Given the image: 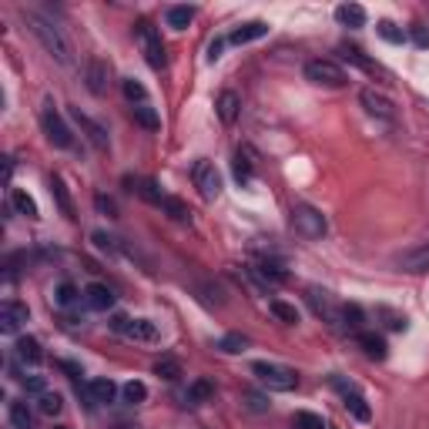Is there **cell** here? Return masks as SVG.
<instances>
[{
	"label": "cell",
	"mask_w": 429,
	"mask_h": 429,
	"mask_svg": "<svg viewBox=\"0 0 429 429\" xmlns=\"http://www.w3.org/2000/svg\"><path fill=\"white\" fill-rule=\"evenodd\" d=\"M24 20L31 24V31H34V37L44 44V51L51 54L57 64H64V68H70L74 64V57H70V44L68 37L57 31V24L54 20H47L44 14H37V10H24Z\"/></svg>",
	"instance_id": "obj_1"
},
{
	"label": "cell",
	"mask_w": 429,
	"mask_h": 429,
	"mask_svg": "<svg viewBox=\"0 0 429 429\" xmlns=\"http://www.w3.org/2000/svg\"><path fill=\"white\" fill-rule=\"evenodd\" d=\"M252 372H255L258 382H262L265 389H272V393H292L295 386H299L295 369L278 366V362H252Z\"/></svg>",
	"instance_id": "obj_2"
},
{
	"label": "cell",
	"mask_w": 429,
	"mask_h": 429,
	"mask_svg": "<svg viewBox=\"0 0 429 429\" xmlns=\"http://www.w3.org/2000/svg\"><path fill=\"white\" fill-rule=\"evenodd\" d=\"M292 228H295V235H302V239H322L329 232V222H326V215L319 211V208H312V205H295L292 208Z\"/></svg>",
	"instance_id": "obj_3"
},
{
	"label": "cell",
	"mask_w": 429,
	"mask_h": 429,
	"mask_svg": "<svg viewBox=\"0 0 429 429\" xmlns=\"http://www.w3.org/2000/svg\"><path fill=\"white\" fill-rule=\"evenodd\" d=\"M329 382H332L336 393L343 396V406L352 412L359 423H369V419H372V409H369V402H366V396H362V389L356 382H349V379H343V376H329Z\"/></svg>",
	"instance_id": "obj_4"
},
{
	"label": "cell",
	"mask_w": 429,
	"mask_h": 429,
	"mask_svg": "<svg viewBox=\"0 0 429 429\" xmlns=\"http://www.w3.org/2000/svg\"><path fill=\"white\" fill-rule=\"evenodd\" d=\"M107 326H111V332H118V336L131 339V343H158V339H161L158 326H155V322H148V319H128V315H114Z\"/></svg>",
	"instance_id": "obj_5"
},
{
	"label": "cell",
	"mask_w": 429,
	"mask_h": 429,
	"mask_svg": "<svg viewBox=\"0 0 429 429\" xmlns=\"http://www.w3.org/2000/svg\"><path fill=\"white\" fill-rule=\"evenodd\" d=\"M135 37L137 44H141V51H144V57H148V64L155 70L165 68V44H161V34H158V27L151 24V20H137L135 24Z\"/></svg>",
	"instance_id": "obj_6"
},
{
	"label": "cell",
	"mask_w": 429,
	"mask_h": 429,
	"mask_svg": "<svg viewBox=\"0 0 429 429\" xmlns=\"http://www.w3.org/2000/svg\"><path fill=\"white\" fill-rule=\"evenodd\" d=\"M306 81L315 87H343L349 81V74H345L336 61H329V57H315L306 64Z\"/></svg>",
	"instance_id": "obj_7"
},
{
	"label": "cell",
	"mask_w": 429,
	"mask_h": 429,
	"mask_svg": "<svg viewBox=\"0 0 429 429\" xmlns=\"http://www.w3.org/2000/svg\"><path fill=\"white\" fill-rule=\"evenodd\" d=\"M191 181H195V188L202 191V198H208V202L222 195V174H218V168H215L208 158H198V161H195Z\"/></svg>",
	"instance_id": "obj_8"
},
{
	"label": "cell",
	"mask_w": 429,
	"mask_h": 429,
	"mask_svg": "<svg viewBox=\"0 0 429 429\" xmlns=\"http://www.w3.org/2000/svg\"><path fill=\"white\" fill-rule=\"evenodd\" d=\"M40 124H44V135H47V141H51L54 148H70V144H74V137H70V128L64 124V118L54 111L51 104L44 107V114H40Z\"/></svg>",
	"instance_id": "obj_9"
},
{
	"label": "cell",
	"mask_w": 429,
	"mask_h": 429,
	"mask_svg": "<svg viewBox=\"0 0 429 429\" xmlns=\"http://www.w3.org/2000/svg\"><path fill=\"white\" fill-rule=\"evenodd\" d=\"M396 265H399L402 272H409V275L429 272V239L419 241V245H412V248H406L402 255L396 258Z\"/></svg>",
	"instance_id": "obj_10"
},
{
	"label": "cell",
	"mask_w": 429,
	"mask_h": 429,
	"mask_svg": "<svg viewBox=\"0 0 429 429\" xmlns=\"http://www.w3.org/2000/svg\"><path fill=\"white\" fill-rule=\"evenodd\" d=\"M359 101H362V107H366L372 118H379V121H393L396 118L393 101H389L382 91H376V87H366V91L359 94Z\"/></svg>",
	"instance_id": "obj_11"
},
{
	"label": "cell",
	"mask_w": 429,
	"mask_h": 429,
	"mask_svg": "<svg viewBox=\"0 0 429 429\" xmlns=\"http://www.w3.org/2000/svg\"><path fill=\"white\" fill-rule=\"evenodd\" d=\"M24 322H27V306L7 299V302L0 306V332H3V336H14V332H20Z\"/></svg>",
	"instance_id": "obj_12"
},
{
	"label": "cell",
	"mask_w": 429,
	"mask_h": 429,
	"mask_svg": "<svg viewBox=\"0 0 429 429\" xmlns=\"http://www.w3.org/2000/svg\"><path fill=\"white\" fill-rule=\"evenodd\" d=\"M309 306L315 309V315H319L322 322H329L332 329H339V312H343V306H336V302L329 299V292L309 289Z\"/></svg>",
	"instance_id": "obj_13"
},
{
	"label": "cell",
	"mask_w": 429,
	"mask_h": 429,
	"mask_svg": "<svg viewBox=\"0 0 429 429\" xmlns=\"http://www.w3.org/2000/svg\"><path fill=\"white\" fill-rule=\"evenodd\" d=\"M84 306L94 312H107L114 306V292H111L107 285H101V282H91L84 289Z\"/></svg>",
	"instance_id": "obj_14"
},
{
	"label": "cell",
	"mask_w": 429,
	"mask_h": 429,
	"mask_svg": "<svg viewBox=\"0 0 429 429\" xmlns=\"http://www.w3.org/2000/svg\"><path fill=\"white\" fill-rule=\"evenodd\" d=\"M269 34V24L265 20H248V24H241L235 27L232 34H228V44H252V40H262V37Z\"/></svg>",
	"instance_id": "obj_15"
},
{
	"label": "cell",
	"mask_w": 429,
	"mask_h": 429,
	"mask_svg": "<svg viewBox=\"0 0 429 429\" xmlns=\"http://www.w3.org/2000/svg\"><path fill=\"white\" fill-rule=\"evenodd\" d=\"M356 343H359V349L369 356V359H376V362H382L386 356H389V345H386V339H382V336H376V332H366V329H362L359 336H356Z\"/></svg>",
	"instance_id": "obj_16"
},
{
	"label": "cell",
	"mask_w": 429,
	"mask_h": 429,
	"mask_svg": "<svg viewBox=\"0 0 429 429\" xmlns=\"http://www.w3.org/2000/svg\"><path fill=\"white\" fill-rule=\"evenodd\" d=\"M215 107H218L222 124H235L239 114H241V98L235 94V91H222V94H218V101H215Z\"/></svg>",
	"instance_id": "obj_17"
},
{
	"label": "cell",
	"mask_w": 429,
	"mask_h": 429,
	"mask_svg": "<svg viewBox=\"0 0 429 429\" xmlns=\"http://www.w3.org/2000/svg\"><path fill=\"white\" fill-rule=\"evenodd\" d=\"M70 114H74V121L81 124V131H84V135L91 137V144H94V148H107V131H104L98 121H91L87 114H81V107H74Z\"/></svg>",
	"instance_id": "obj_18"
},
{
	"label": "cell",
	"mask_w": 429,
	"mask_h": 429,
	"mask_svg": "<svg viewBox=\"0 0 429 429\" xmlns=\"http://www.w3.org/2000/svg\"><path fill=\"white\" fill-rule=\"evenodd\" d=\"M107 64H104L101 57H94V61H87V87L94 91V94H104L107 91Z\"/></svg>",
	"instance_id": "obj_19"
},
{
	"label": "cell",
	"mask_w": 429,
	"mask_h": 429,
	"mask_svg": "<svg viewBox=\"0 0 429 429\" xmlns=\"http://www.w3.org/2000/svg\"><path fill=\"white\" fill-rule=\"evenodd\" d=\"M17 359L27 362V366H40L44 362V349H40V343L34 336H20L17 339Z\"/></svg>",
	"instance_id": "obj_20"
},
{
	"label": "cell",
	"mask_w": 429,
	"mask_h": 429,
	"mask_svg": "<svg viewBox=\"0 0 429 429\" xmlns=\"http://www.w3.org/2000/svg\"><path fill=\"white\" fill-rule=\"evenodd\" d=\"M87 393H91V399H94V402L107 406V402H114V396H118V386H114L111 379H91V382H87Z\"/></svg>",
	"instance_id": "obj_21"
},
{
	"label": "cell",
	"mask_w": 429,
	"mask_h": 429,
	"mask_svg": "<svg viewBox=\"0 0 429 429\" xmlns=\"http://www.w3.org/2000/svg\"><path fill=\"white\" fill-rule=\"evenodd\" d=\"M362 322H366V312L359 306H343V312H339V332H356L359 336Z\"/></svg>",
	"instance_id": "obj_22"
},
{
	"label": "cell",
	"mask_w": 429,
	"mask_h": 429,
	"mask_svg": "<svg viewBox=\"0 0 429 429\" xmlns=\"http://www.w3.org/2000/svg\"><path fill=\"white\" fill-rule=\"evenodd\" d=\"M343 54H345V61L359 64V68L366 70V74H372V77H382V81H389V74H386V70L379 68L376 61H369V57H366V54H362L359 47H343Z\"/></svg>",
	"instance_id": "obj_23"
},
{
	"label": "cell",
	"mask_w": 429,
	"mask_h": 429,
	"mask_svg": "<svg viewBox=\"0 0 429 429\" xmlns=\"http://www.w3.org/2000/svg\"><path fill=\"white\" fill-rule=\"evenodd\" d=\"M336 20L343 27H366V10L359 3H343V7H336Z\"/></svg>",
	"instance_id": "obj_24"
},
{
	"label": "cell",
	"mask_w": 429,
	"mask_h": 429,
	"mask_svg": "<svg viewBox=\"0 0 429 429\" xmlns=\"http://www.w3.org/2000/svg\"><path fill=\"white\" fill-rule=\"evenodd\" d=\"M158 208H161V211H165L168 218H174V222H191V208L185 205L181 198H172V195H165Z\"/></svg>",
	"instance_id": "obj_25"
},
{
	"label": "cell",
	"mask_w": 429,
	"mask_h": 429,
	"mask_svg": "<svg viewBox=\"0 0 429 429\" xmlns=\"http://www.w3.org/2000/svg\"><path fill=\"white\" fill-rule=\"evenodd\" d=\"M10 205H14V211L24 215V218H40V215H37V202L27 195V191H20V188L10 191Z\"/></svg>",
	"instance_id": "obj_26"
},
{
	"label": "cell",
	"mask_w": 429,
	"mask_h": 429,
	"mask_svg": "<svg viewBox=\"0 0 429 429\" xmlns=\"http://www.w3.org/2000/svg\"><path fill=\"white\" fill-rule=\"evenodd\" d=\"M128 185H135L131 191H137V195H141L144 202H151V205H161V198H165V195H161V188H158L151 178H135V181L128 178Z\"/></svg>",
	"instance_id": "obj_27"
},
{
	"label": "cell",
	"mask_w": 429,
	"mask_h": 429,
	"mask_svg": "<svg viewBox=\"0 0 429 429\" xmlns=\"http://www.w3.org/2000/svg\"><path fill=\"white\" fill-rule=\"evenodd\" d=\"M7 416H10L14 429H34V412H31V406H27V402H10Z\"/></svg>",
	"instance_id": "obj_28"
},
{
	"label": "cell",
	"mask_w": 429,
	"mask_h": 429,
	"mask_svg": "<svg viewBox=\"0 0 429 429\" xmlns=\"http://www.w3.org/2000/svg\"><path fill=\"white\" fill-rule=\"evenodd\" d=\"M168 27H174V31H185L191 20H195V7H185V3H178V7H168Z\"/></svg>",
	"instance_id": "obj_29"
},
{
	"label": "cell",
	"mask_w": 429,
	"mask_h": 429,
	"mask_svg": "<svg viewBox=\"0 0 429 429\" xmlns=\"http://www.w3.org/2000/svg\"><path fill=\"white\" fill-rule=\"evenodd\" d=\"M131 114H135V121L141 124V128H148V131H158V128H161L158 111L155 107H148V104H135V107H131Z\"/></svg>",
	"instance_id": "obj_30"
},
{
	"label": "cell",
	"mask_w": 429,
	"mask_h": 429,
	"mask_svg": "<svg viewBox=\"0 0 429 429\" xmlns=\"http://www.w3.org/2000/svg\"><path fill=\"white\" fill-rule=\"evenodd\" d=\"M155 376L168 379V382H178V379H181V362L174 359V356H161V359L155 362Z\"/></svg>",
	"instance_id": "obj_31"
},
{
	"label": "cell",
	"mask_w": 429,
	"mask_h": 429,
	"mask_svg": "<svg viewBox=\"0 0 429 429\" xmlns=\"http://www.w3.org/2000/svg\"><path fill=\"white\" fill-rule=\"evenodd\" d=\"M269 312H272L275 319H282L285 326H295V322H299V309L289 306V302H282V299H272V302H269Z\"/></svg>",
	"instance_id": "obj_32"
},
{
	"label": "cell",
	"mask_w": 429,
	"mask_h": 429,
	"mask_svg": "<svg viewBox=\"0 0 429 429\" xmlns=\"http://www.w3.org/2000/svg\"><path fill=\"white\" fill-rule=\"evenodd\" d=\"M121 91H124V98L131 104H148V91H144V84L135 81V77H124V81H121Z\"/></svg>",
	"instance_id": "obj_33"
},
{
	"label": "cell",
	"mask_w": 429,
	"mask_h": 429,
	"mask_svg": "<svg viewBox=\"0 0 429 429\" xmlns=\"http://www.w3.org/2000/svg\"><path fill=\"white\" fill-rule=\"evenodd\" d=\"M77 299H84V292H81L74 282H61V285L54 289V302H57V306H70V302H77Z\"/></svg>",
	"instance_id": "obj_34"
},
{
	"label": "cell",
	"mask_w": 429,
	"mask_h": 429,
	"mask_svg": "<svg viewBox=\"0 0 429 429\" xmlns=\"http://www.w3.org/2000/svg\"><path fill=\"white\" fill-rule=\"evenodd\" d=\"M51 195L57 198V205H61V211L68 215V218H74V205H70V198H68V188H64V181L54 174L51 178Z\"/></svg>",
	"instance_id": "obj_35"
},
{
	"label": "cell",
	"mask_w": 429,
	"mask_h": 429,
	"mask_svg": "<svg viewBox=\"0 0 429 429\" xmlns=\"http://www.w3.org/2000/svg\"><path fill=\"white\" fill-rule=\"evenodd\" d=\"M245 345H248V339H245L241 332H228V336H222V339H218V349H222V352H228V356H239V352H245Z\"/></svg>",
	"instance_id": "obj_36"
},
{
	"label": "cell",
	"mask_w": 429,
	"mask_h": 429,
	"mask_svg": "<svg viewBox=\"0 0 429 429\" xmlns=\"http://www.w3.org/2000/svg\"><path fill=\"white\" fill-rule=\"evenodd\" d=\"M376 34L386 40V44H402L406 40V31H399L393 20H379L376 24Z\"/></svg>",
	"instance_id": "obj_37"
},
{
	"label": "cell",
	"mask_w": 429,
	"mask_h": 429,
	"mask_svg": "<svg viewBox=\"0 0 429 429\" xmlns=\"http://www.w3.org/2000/svg\"><path fill=\"white\" fill-rule=\"evenodd\" d=\"M121 396H124V402L137 406V402H144V399H148V386H144V382H137V379H131V382L121 389Z\"/></svg>",
	"instance_id": "obj_38"
},
{
	"label": "cell",
	"mask_w": 429,
	"mask_h": 429,
	"mask_svg": "<svg viewBox=\"0 0 429 429\" xmlns=\"http://www.w3.org/2000/svg\"><path fill=\"white\" fill-rule=\"evenodd\" d=\"M376 315L382 319V322H386V329H393V332H402V329H406V315H399V312L386 309V306H379Z\"/></svg>",
	"instance_id": "obj_39"
},
{
	"label": "cell",
	"mask_w": 429,
	"mask_h": 429,
	"mask_svg": "<svg viewBox=\"0 0 429 429\" xmlns=\"http://www.w3.org/2000/svg\"><path fill=\"white\" fill-rule=\"evenodd\" d=\"M37 406H40V412H44V416H57V412L64 409V399H61L57 393H44Z\"/></svg>",
	"instance_id": "obj_40"
},
{
	"label": "cell",
	"mask_w": 429,
	"mask_h": 429,
	"mask_svg": "<svg viewBox=\"0 0 429 429\" xmlns=\"http://www.w3.org/2000/svg\"><path fill=\"white\" fill-rule=\"evenodd\" d=\"M295 429H326L322 423V416H315V412H295Z\"/></svg>",
	"instance_id": "obj_41"
},
{
	"label": "cell",
	"mask_w": 429,
	"mask_h": 429,
	"mask_svg": "<svg viewBox=\"0 0 429 429\" xmlns=\"http://www.w3.org/2000/svg\"><path fill=\"white\" fill-rule=\"evenodd\" d=\"M211 393H215V389H211L208 382H195V386L188 389V396H185V399H188V406H198V402H205V399H208Z\"/></svg>",
	"instance_id": "obj_42"
},
{
	"label": "cell",
	"mask_w": 429,
	"mask_h": 429,
	"mask_svg": "<svg viewBox=\"0 0 429 429\" xmlns=\"http://www.w3.org/2000/svg\"><path fill=\"white\" fill-rule=\"evenodd\" d=\"M235 178H239L241 185H248L252 181V161H248V155H235Z\"/></svg>",
	"instance_id": "obj_43"
},
{
	"label": "cell",
	"mask_w": 429,
	"mask_h": 429,
	"mask_svg": "<svg viewBox=\"0 0 429 429\" xmlns=\"http://www.w3.org/2000/svg\"><path fill=\"white\" fill-rule=\"evenodd\" d=\"M409 37H412V44H416V47H429V31L423 27V24H412Z\"/></svg>",
	"instance_id": "obj_44"
},
{
	"label": "cell",
	"mask_w": 429,
	"mask_h": 429,
	"mask_svg": "<svg viewBox=\"0 0 429 429\" xmlns=\"http://www.w3.org/2000/svg\"><path fill=\"white\" fill-rule=\"evenodd\" d=\"M245 399H248V409H255V412L269 409V399H265L262 393H252V389H248V393H245Z\"/></svg>",
	"instance_id": "obj_45"
},
{
	"label": "cell",
	"mask_w": 429,
	"mask_h": 429,
	"mask_svg": "<svg viewBox=\"0 0 429 429\" xmlns=\"http://www.w3.org/2000/svg\"><path fill=\"white\" fill-rule=\"evenodd\" d=\"M225 40H228V37H215V40L208 44V61H211V64H215V61L222 57V47H225Z\"/></svg>",
	"instance_id": "obj_46"
},
{
	"label": "cell",
	"mask_w": 429,
	"mask_h": 429,
	"mask_svg": "<svg viewBox=\"0 0 429 429\" xmlns=\"http://www.w3.org/2000/svg\"><path fill=\"white\" fill-rule=\"evenodd\" d=\"M24 389H27V393H37V396H44V393H47V389H44V379H40V376L24 379Z\"/></svg>",
	"instance_id": "obj_47"
},
{
	"label": "cell",
	"mask_w": 429,
	"mask_h": 429,
	"mask_svg": "<svg viewBox=\"0 0 429 429\" xmlns=\"http://www.w3.org/2000/svg\"><path fill=\"white\" fill-rule=\"evenodd\" d=\"M98 208H101V211H107V215H114V202H107L104 195H98Z\"/></svg>",
	"instance_id": "obj_48"
},
{
	"label": "cell",
	"mask_w": 429,
	"mask_h": 429,
	"mask_svg": "<svg viewBox=\"0 0 429 429\" xmlns=\"http://www.w3.org/2000/svg\"><path fill=\"white\" fill-rule=\"evenodd\" d=\"M61 369H64V372H70L74 379L81 376V366H74V362H61Z\"/></svg>",
	"instance_id": "obj_49"
}]
</instances>
